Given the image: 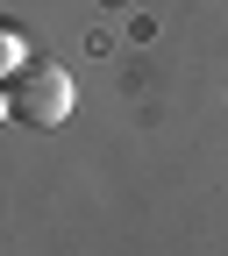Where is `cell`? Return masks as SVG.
<instances>
[{
    "mask_svg": "<svg viewBox=\"0 0 228 256\" xmlns=\"http://www.w3.org/2000/svg\"><path fill=\"white\" fill-rule=\"evenodd\" d=\"M8 107H15V121H29V128H57V121H72V72H64V64L29 57L22 72L8 78Z\"/></svg>",
    "mask_w": 228,
    "mask_h": 256,
    "instance_id": "cell-1",
    "label": "cell"
},
{
    "mask_svg": "<svg viewBox=\"0 0 228 256\" xmlns=\"http://www.w3.org/2000/svg\"><path fill=\"white\" fill-rule=\"evenodd\" d=\"M22 64H29V50H22V36H15V28H0V86H8V78L22 72Z\"/></svg>",
    "mask_w": 228,
    "mask_h": 256,
    "instance_id": "cell-2",
    "label": "cell"
},
{
    "mask_svg": "<svg viewBox=\"0 0 228 256\" xmlns=\"http://www.w3.org/2000/svg\"><path fill=\"white\" fill-rule=\"evenodd\" d=\"M8 114H15V107H8V86H0V121H8Z\"/></svg>",
    "mask_w": 228,
    "mask_h": 256,
    "instance_id": "cell-3",
    "label": "cell"
}]
</instances>
